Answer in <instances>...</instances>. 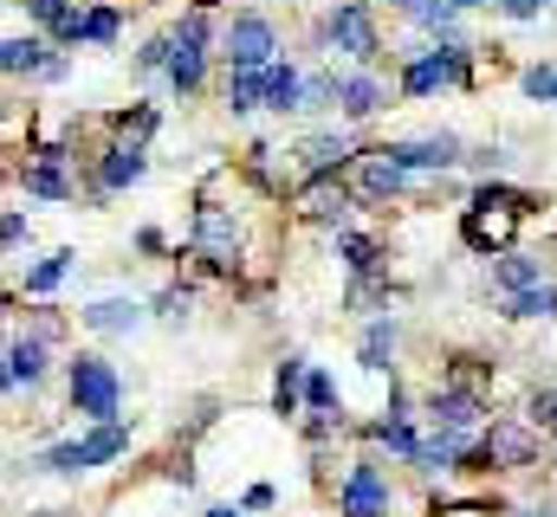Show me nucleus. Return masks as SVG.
<instances>
[{"label":"nucleus","instance_id":"obj_5","mask_svg":"<svg viewBox=\"0 0 557 517\" xmlns=\"http://www.w3.org/2000/svg\"><path fill=\"white\" fill-rule=\"evenodd\" d=\"M467 59H473V52H467L460 39H434L428 52H416V59L403 65V85H396V91H403V98H434L441 85H460V78H467Z\"/></svg>","mask_w":557,"mask_h":517},{"label":"nucleus","instance_id":"obj_25","mask_svg":"<svg viewBox=\"0 0 557 517\" xmlns=\"http://www.w3.org/2000/svg\"><path fill=\"white\" fill-rule=\"evenodd\" d=\"M337 258L350 265V278H376V272H383V247L363 240V234H350V227L337 234Z\"/></svg>","mask_w":557,"mask_h":517},{"label":"nucleus","instance_id":"obj_21","mask_svg":"<svg viewBox=\"0 0 557 517\" xmlns=\"http://www.w3.org/2000/svg\"><path fill=\"white\" fill-rule=\"evenodd\" d=\"M267 111H305V78H298L292 59L267 65Z\"/></svg>","mask_w":557,"mask_h":517},{"label":"nucleus","instance_id":"obj_14","mask_svg":"<svg viewBox=\"0 0 557 517\" xmlns=\"http://www.w3.org/2000/svg\"><path fill=\"white\" fill-rule=\"evenodd\" d=\"M149 175V155H143V142H111L104 149V162H98V194H117V188H131V181H143Z\"/></svg>","mask_w":557,"mask_h":517},{"label":"nucleus","instance_id":"obj_12","mask_svg":"<svg viewBox=\"0 0 557 517\" xmlns=\"http://www.w3.org/2000/svg\"><path fill=\"white\" fill-rule=\"evenodd\" d=\"M383 104H389V85H383V78H376L370 65H357V72H344V78H337V111H344L350 124L376 117Z\"/></svg>","mask_w":557,"mask_h":517},{"label":"nucleus","instance_id":"obj_31","mask_svg":"<svg viewBox=\"0 0 557 517\" xmlns=\"http://www.w3.org/2000/svg\"><path fill=\"white\" fill-rule=\"evenodd\" d=\"M305 414H337V382H331L324 369L305 376Z\"/></svg>","mask_w":557,"mask_h":517},{"label":"nucleus","instance_id":"obj_39","mask_svg":"<svg viewBox=\"0 0 557 517\" xmlns=\"http://www.w3.org/2000/svg\"><path fill=\"white\" fill-rule=\"evenodd\" d=\"M208 517H240V512H234V505H214V512H208Z\"/></svg>","mask_w":557,"mask_h":517},{"label":"nucleus","instance_id":"obj_17","mask_svg":"<svg viewBox=\"0 0 557 517\" xmlns=\"http://www.w3.org/2000/svg\"><path fill=\"white\" fill-rule=\"evenodd\" d=\"M20 181H26V194H39V201H72V181H65V149H59V142H46V149H39V162H33Z\"/></svg>","mask_w":557,"mask_h":517},{"label":"nucleus","instance_id":"obj_13","mask_svg":"<svg viewBox=\"0 0 557 517\" xmlns=\"http://www.w3.org/2000/svg\"><path fill=\"white\" fill-rule=\"evenodd\" d=\"M52 59H59V46H52L46 33H26V39L13 33V39L0 46V72H7V78H20V72H26V78L39 72V78H46V72H52Z\"/></svg>","mask_w":557,"mask_h":517},{"label":"nucleus","instance_id":"obj_37","mask_svg":"<svg viewBox=\"0 0 557 517\" xmlns=\"http://www.w3.org/2000/svg\"><path fill=\"white\" fill-rule=\"evenodd\" d=\"M156 304H162V317H182V304H188V291H162Z\"/></svg>","mask_w":557,"mask_h":517},{"label":"nucleus","instance_id":"obj_10","mask_svg":"<svg viewBox=\"0 0 557 517\" xmlns=\"http://www.w3.org/2000/svg\"><path fill=\"white\" fill-rule=\"evenodd\" d=\"M195 253L208 258V265H234V253H240L234 207H221V201H201L195 207Z\"/></svg>","mask_w":557,"mask_h":517},{"label":"nucleus","instance_id":"obj_40","mask_svg":"<svg viewBox=\"0 0 557 517\" xmlns=\"http://www.w3.org/2000/svg\"><path fill=\"white\" fill-rule=\"evenodd\" d=\"M512 517H557V512H512Z\"/></svg>","mask_w":557,"mask_h":517},{"label":"nucleus","instance_id":"obj_4","mask_svg":"<svg viewBox=\"0 0 557 517\" xmlns=\"http://www.w3.org/2000/svg\"><path fill=\"white\" fill-rule=\"evenodd\" d=\"M318 39H324V46H337V52H350L357 65H376V52H383L376 7H370V0H331V13H324Z\"/></svg>","mask_w":557,"mask_h":517},{"label":"nucleus","instance_id":"obj_19","mask_svg":"<svg viewBox=\"0 0 557 517\" xmlns=\"http://www.w3.org/2000/svg\"><path fill=\"white\" fill-rule=\"evenodd\" d=\"M46 376V337H7V388H33Z\"/></svg>","mask_w":557,"mask_h":517},{"label":"nucleus","instance_id":"obj_30","mask_svg":"<svg viewBox=\"0 0 557 517\" xmlns=\"http://www.w3.org/2000/svg\"><path fill=\"white\" fill-rule=\"evenodd\" d=\"M65 272H72V253H52V258H39V265L26 272V291H33V298H46V291H52V285H59Z\"/></svg>","mask_w":557,"mask_h":517},{"label":"nucleus","instance_id":"obj_22","mask_svg":"<svg viewBox=\"0 0 557 517\" xmlns=\"http://www.w3.org/2000/svg\"><path fill=\"white\" fill-rule=\"evenodd\" d=\"M493 285H499V298H512V291H532V285H545V265L525 253H499L493 258Z\"/></svg>","mask_w":557,"mask_h":517},{"label":"nucleus","instance_id":"obj_23","mask_svg":"<svg viewBox=\"0 0 557 517\" xmlns=\"http://www.w3.org/2000/svg\"><path fill=\"white\" fill-rule=\"evenodd\" d=\"M396 337H403V330H396V317L383 311V317H376V324L363 330V343H357V363L383 376V369H389V356H396Z\"/></svg>","mask_w":557,"mask_h":517},{"label":"nucleus","instance_id":"obj_7","mask_svg":"<svg viewBox=\"0 0 557 517\" xmlns=\"http://www.w3.org/2000/svg\"><path fill=\"white\" fill-rule=\"evenodd\" d=\"M519 220H525V207H506V201H473L467 214H460V240L473 247V253H486V258H499V253H512V234H519Z\"/></svg>","mask_w":557,"mask_h":517},{"label":"nucleus","instance_id":"obj_35","mask_svg":"<svg viewBox=\"0 0 557 517\" xmlns=\"http://www.w3.org/2000/svg\"><path fill=\"white\" fill-rule=\"evenodd\" d=\"M0 240H7V253H20V247H26V214H20V207H7V220H0Z\"/></svg>","mask_w":557,"mask_h":517},{"label":"nucleus","instance_id":"obj_15","mask_svg":"<svg viewBox=\"0 0 557 517\" xmlns=\"http://www.w3.org/2000/svg\"><path fill=\"white\" fill-rule=\"evenodd\" d=\"M389 155L416 175V168H460V136H421V142H389Z\"/></svg>","mask_w":557,"mask_h":517},{"label":"nucleus","instance_id":"obj_2","mask_svg":"<svg viewBox=\"0 0 557 517\" xmlns=\"http://www.w3.org/2000/svg\"><path fill=\"white\" fill-rule=\"evenodd\" d=\"M278 59V26L260 7H240L227 26H221V65L227 72H260Z\"/></svg>","mask_w":557,"mask_h":517},{"label":"nucleus","instance_id":"obj_8","mask_svg":"<svg viewBox=\"0 0 557 517\" xmlns=\"http://www.w3.org/2000/svg\"><path fill=\"white\" fill-rule=\"evenodd\" d=\"M337 517H389V479L376 459H350L344 492H337Z\"/></svg>","mask_w":557,"mask_h":517},{"label":"nucleus","instance_id":"obj_32","mask_svg":"<svg viewBox=\"0 0 557 517\" xmlns=\"http://www.w3.org/2000/svg\"><path fill=\"white\" fill-rule=\"evenodd\" d=\"M337 78H344V72H311V78H305V111H331V104H337Z\"/></svg>","mask_w":557,"mask_h":517},{"label":"nucleus","instance_id":"obj_9","mask_svg":"<svg viewBox=\"0 0 557 517\" xmlns=\"http://www.w3.org/2000/svg\"><path fill=\"white\" fill-rule=\"evenodd\" d=\"M428 420L447 427V433H480L486 427V401H480L473 382H447V388L428 394Z\"/></svg>","mask_w":557,"mask_h":517},{"label":"nucleus","instance_id":"obj_24","mask_svg":"<svg viewBox=\"0 0 557 517\" xmlns=\"http://www.w3.org/2000/svg\"><path fill=\"white\" fill-rule=\"evenodd\" d=\"M227 111H234V117L267 111V65H260V72H227Z\"/></svg>","mask_w":557,"mask_h":517},{"label":"nucleus","instance_id":"obj_27","mask_svg":"<svg viewBox=\"0 0 557 517\" xmlns=\"http://www.w3.org/2000/svg\"><path fill=\"white\" fill-rule=\"evenodd\" d=\"M506 317H512V324H532V317H557V285H532V291H512V298H506Z\"/></svg>","mask_w":557,"mask_h":517},{"label":"nucleus","instance_id":"obj_26","mask_svg":"<svg viewBox=\"0 0 557 517\" xmlns=\"http://www.w3.org/2000/svg\"><path fill=\"white\" fill-rule=\"evenodd\" d=\"M305 376H311L305 356H285V363H278V382H273V407L278 414H298V407H305Z\"/></svg>","mask_w":557,"mask_h":517},{"label":"nucleus","instance_id":"obj_29","mask_svg":"<svg viewBox=\"0 0 557 517\" xmlns=\"http://www.w3.org/2000/svg\"><path fill=\"white\" fill-rule=\"evenodd\" d=\"M124 33V7H91L85 13V46H111Z\"/></svg>","mask_w":557,"mask_h":517},{"label":"nucleus","instance_id":"obj_41","mask_svg":"<svg viewBox=\"0 0 557 517\" xmlns=\"http://www.w3.org/2000/svg\"><path fill=\"white\" fill-rule=\"evenodd\" d=\"M389 7H403V13H409V7H416V0H389Z\"/></svg>","mask_w":557,"mask_h":517},{"label":"nucleus","instance_id":"obj_11","mask_svg":"<svg viewBox=\"0 0 557 517\" xmlns=\"http://www.w3.org/2000/svg\"><path fill=\"white\" fill-rule=\"evenodd\" d=\"M403 188H409V168H403L389 149L357 155V201H396Z\"/></svg>","mask_w":557,"mask_h":517},{"label":"nucleus","instance_id":"obj_20","mask_svg":"<svg viewBox=\"0 0 557 517\" xmlns=\"http://www.w3.org/2000/svg\"><path fill=\"white\" fill-rule=\"evenodd\" d=\"M78 317H85L91 330H104V337H131V330L143 324V311L131 304V298H104V304H85Z\"/></svg>","mask_w":557,"mask_h":517},{"label":"nucleus","instance_id":"obj_28","mask_svg":"<svg viewBox=\"0 0 557 517\" xmlns=\"http://www.w3.org/2000/svg\"><path fill=\"white\" fill-rule=\"evenodd\" d=\"M350 207H357V194H344V188H318L311 194V220H324V227H350Z\"/></svg>","mask_w":557,"mask_h":517},{"label":"nucleus","instance_id":"obj_33","mask_svg":"<svg viewBox=\"0 0 557 517\" xmlns=\"http://www.w3.org/2000/svg\"><path fill=\"white\" fill-rule=\"evenodd\" d=\"M519 91H525V98H539V104H557V72H552V65H532V72L519 78Z\"/></svg>","mask_w":557,"mask_h":517},{"label":"nucleus","instance_id":"obj_18","mask_svg":"<svg viewBox=\"0 0 557 517\" xmlns=\"http://www.w3.org/2000/svg\"><path fill=\"white\" fill-rule=\"evenodd\" d=\"M370 433H376V440H383L389 453H403V459H416V453H421L416 414H409V401H403V394H389V414H383V420H376Z\"/></svg>","mask_w":557,"mask_h":517},{"label":"nucleus","instance_id":"obj_38","mask_svg":"<svg viewBox=\"0 0 557 517\" xmlns=\"http://www.w3.org/2000/svg\"><path fill=\"white\" fill-rule=\"evenodd\" d=\"M454 7H460V13H467V7H499V0H454Z\"/></svg>","mask_w":557,"mask_h":517},{"label":"nucleus","instance_id":"obj_16","mask_svg":"<svg viewBox=\"0 0 557 517\" xmlns=\"http://www.w3.org/2000/svg\"><path fill=\"white\" fill-rule=\"evenodd\" d=\"M486 453H493V466H532L539 459V440H532V420L525 427H512V420H493L486 433Z\"/></svg>","mask_w":557,"mask_h":517},{"label":"nucleus","instance_id":"obj_34","mask_svg":"<svg viewBox=\"0 0 557 517\" xmlns=\"http://www.w3.org/2000/svg\"><path fill=\"white\" fill-rule=\"evenodd\" d=\"M525 420H532V427H552V433H557V388H539V394L525 401Z\"/></svg>","mask_w":557,"mask_h":517},{"label":"nucleus","instance_id":"obj_6","mask_svg":"<svg viewBox=\"0 0 557 517\" xmlns=\"http://www.w3.org/2000/svg\"><path fill=\"white\" fill-rule=\"evenodd\" d=\"M175 33V59H169V85H175V98H195L201 85H208V46H214V33H208V13L195 7L182 26H169Z\"/></svg>","mask_w":557,"mask_h":517},{"label":"nucleus","instance_id":"obj_36","mask_svg":"<svg viewBox=\"0 0 557 517\" xmlns=\"http://www.w3.org/2000/svg\"><path fill=\"white\" fill-rule=\"evenodd\" d=\"M539 7H545V0H499V13H506V20H532Z\"/></svg>","mask_w":557,"mask_h":517},{"label":"nucleus","instance_id":"obj_1","mask_svg":"<svg viewBox=\"0 0 557 517\" xmlns=\"http://www.w3.org/2000/svg\"><path fill=\"white\" fill-rule=\"evenodd\" d=\"M65 388H72V407H78L91 427H104V420L124 414V382H117V369H111L98 350H78V356H72Z\"/></svg>","mask_w":557,"mask_h":517},{"label":"nucleus","instance_id":"obj_3","mask_svg":"<svg viewBox=\"0 0 557 517\" xmlns=\"http://www.w3.org/2000/svg\"><path fill=\"white\" fill-rule=\"evenodd\" d=\"M124 453H131V427H124V420H104V427H91L85 440H65V446L39 453L33 466H39V472H98V466H111V459H124Z\"/></svg>","mask_w":557,"mask_h":517}]
</instances>
